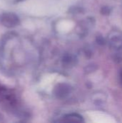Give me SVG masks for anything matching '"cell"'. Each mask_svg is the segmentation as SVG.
<instances>
[{
  "label": "cell",
  "instance_id": "obj_4",
  "mask_svg": "<svg viewBox=\"0 0 122 123\" xmlns=\"http://www.w3.org/2000/svg\"><path fill=\"white\" fill-rule=\"evenodd\" d=\"M73 56L71 55H65L64 58H63V63H65V65H70V64H72L73 62Z\"/></svg>",
  "mask_w": 122,
  "mask_h": 123
},
{
  "label": "cell",
  "instance_id": "obj_3",
  "mask_svg": "<svg viewBox=\"0 0 122 123\" xmlns=\"http://www.w3.org/2000/svg\"><path fill=\"white\" fill-rule=\"evenodd\" d=\"M63 121L66 122H83V117L78 114H70L67 115L63 117Z\"/></svg>",
  "mask_w": 122,
  "mask_h": 123
},
{
  "label": "cell",
  "instance_id": "obj_1",
  "mask_svg": "<svg viewBox=\"0 0 122 123\" xmlns=\"http://www.w3.org/2000/svg\"><path fill=\"white\" fill-rule=\"evenodd\" d=\"M1 22L4 26L11 28L19 24V19L14 13L6 12V13H4L1 14Z\"/></svg>",
  "mask_w": 122,
  "mask_h": 123
},
{
  "label": "cell",
  "instance_id": "obj_2",
  "mask_svg": "<svg viewBox=\"0 0 122 123\" xmlns=\"http://www.w3.org/2000/svg\"><path fill=\"white\" fill-rule=\"evenodd\" d=\"M71 87L70 85L65 83H60L58 84L54 89L55 95L59 99H63L66 97L70 92Z\"/></svg>",
  "mask_w": 122,
  "mask_h": 123
}]
</instances>
